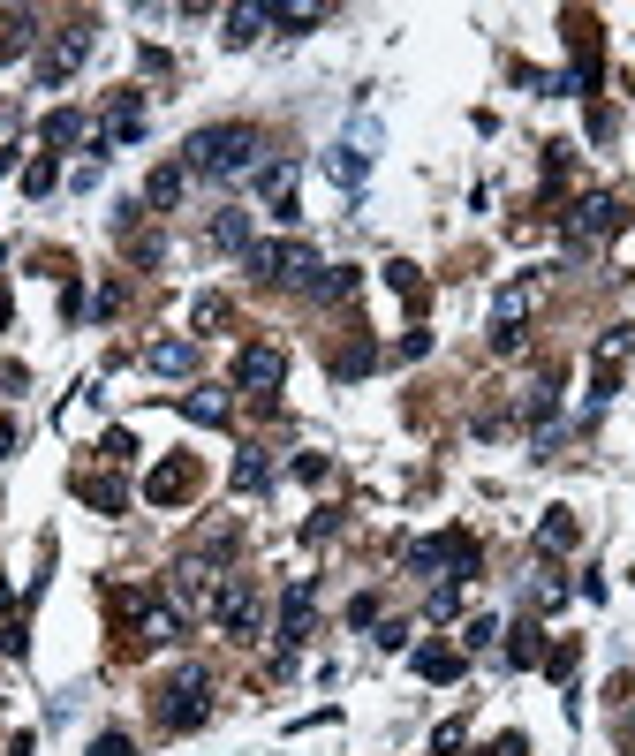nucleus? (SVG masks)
<instances>
[{"label": "nucleus", "mask_w": 635, "mask_h": 756, "mask_svg": "<svg viewBox=\"0 0 635 756\" xmlns=\"http://www.w3.org/2000/svg\"><path fill=\"white\" fill-rule=\"evenodd\" d=\"M409 567H416V575H439V567H454V575H477V537H462V530L424 537V545H409Z\"/></svg>", "instance_id": "20e7f679"}, {"label": "nucleus", "mask_w": 635, "mask_h": 756, "mask_svg": "<svg viewBox=\"0 0 635 756\" xmlns=\"http://www.w3.org/2000/svg\"><path fill=\"white\" fill-rule=\"evenodd\" d=\"M303 636H310V583H295L280 605V643H303Z\"/></svg>", "instance_id": "9d476101"}, {"label": "nucleus", "mask_w": 635, "mask_h": 756, "mask_svg": "<svg viewBox=\"0 0 635 756\" xmlns=\"http://www.w3.org/2000/svg\"><path fill=\"white\" fill-rule=\"evenodd\" d=\"M182 416L189 424H227V401L220 394H182Z\"/></svg>", "instance_id": "a211bd4d"}, {"label": "nucleus", "mask_w": 635, "mask_h": 756, "mask_svg": "<svg viewBox=\"0 0 635 756\" xmlns=\"http://www.w3.org/2000/svg\"><path fill=\"white\" fill-rule=\"evenodd\" d=\"M8 447H16V424H8V416H0V454H8Z\"/></svg>", "instance_id": "c85d7f7f"}, {"label": "nucleus", "mask_w": 635, "mask_h": 756, "mask_svg": "<svg viewBox=\"0 0 635 756\" xmlns=\"http://www.w3.org/2000/svg\"><path fill=\"white\" fill-rule=\"evenodd\" d=\"M416 673H424V681H454V673H462V651H447V643H424V651H416Z\"/></svg>", "instance_id": "ddd939ff"}, {"label": "nucleus", "mask_w": 635, "mask_h": 756, "mask_svg": "<svg viewBox=\"0 0 635 756\" xmlns=\"http://www.w3.org/2000/svg\"><path fill=\"white\" fill-rule=\"evenodd\" d=\"M258 129L250 121H220V129H197V137L182 144V174H205V182H235V174H250L258 167Z\"/></svg>", "instance_id": "f257e3e1"}, {"label": "nucleus", "mask_w": 635, "mask_h": 756, "mask_svg": "<svg viewBox=\"0 0 635 756\" xmlns=\"http://www.w3.org/2000/svg\"><path fill=\"white\" fill-rule=\"evenodd\" d=\"M348 288H356V265H318V280H310L318 303H333V295H348Z\"/></svg>", "instance_id": "2eb2a0df"}, {"label": "nucleus", "mask_w": 635, "mask_h": 756, "mask_svg": "<svg viewBox=\"0 0 635 756\" xmlns=\"http://www.w3.org/2000/svg\"><path fill=\"white\" fill-rule=\"evenodd\" d=\"M8 167H16V152H0V174H8Z\"/></svg>", "instance_id": "c756f323"}, {"label": "nucleus", "mask_w": 635, "mask_h": 756, "mask_svg": "<svg viewBox=\"0 0 635 756\" xmlns=\"http://www.w3.org/2000/svg\"><path fill=\"white\" fill-rule=\"evenodd\" d=\"M386 280H394V295H409V303H424V280H416V265H386Z\"/></svg>", "instance_id": "5701e85b"}, {"label": "nucleus", "mask_w": 635, "mask_h": 756, "mask_svg": "<svg viewBox=\"0 0 635 756\" xmlns=\"http://www.w3.org/2000/svg\"><path fill=\"white\" fill-rule=\"evenodd\" d=\"M250 265H258L265 280H288V288H310V280H318L310 242H265V250H250Z\"/></svg>", "instance_id": "39448f33"}, {"label": "nucleus", "mask_w": 635, "mask_h": 756, "mask_svg": "<svg viewBox=\"0 0 635 756\" xmlns=\"http://www.w3.org/2000/svg\"><path fill=\"white\" fill-rule=\"evenodd\" d=\"M23 189H31V197H46V189H53V159H31V167H23Z\"/></svg>", "instance_id": "393cba45"}, {"label": "nucleus", "mask_w": 635, "mask_h": 756, "mask_svg": "<svg viewBox=\"0 0 635 756\" xmlns=\"http://www.w3.org/2000/svg\"><path fill=\"white\" fill-rule=\"evenodd\" d=\"M212 242H220V250H242V258H250V212H220V220H212Z\"/></svg>", "instance_id": "4468645a"}, {"label": "nucleus", "mask_w": 635, "mask_h": 756, "mask_svg": "<svg viewBox=\"0 0 635 756\" xmlns=\"http://www.w3.org/2000/svg\"><path fill=\"white\" fill-rule=\"evenodd\" d=\"M46 144H84V114H69V106L46 114Z\"/></svg>", "instance_id": "6ab92c4d"}, {"label": "nucleus", "mask_w": 635, "mask_h": 756, "mask_svg": "<svg viewBox=\"0 0 635 756\" xmlns=\"http://www.w3.org/2000/svg\"><path fill=\"white\" fill-rule=\"evenodd\" d=\"M205 719H212V681H205V666H182L159 688V726H167V734H189V726H205Z\"/></svg>", "instance_id": "f03ea898"}, {"label": "nucleus", "mask_w": 635, "mask_h": 756, "mask_svg": "<svg viewBox=\"0 0 635 756\" xmlns=\"http://www.w3.org/2000/svg\"><path fill=\"white\" fill-rule=\"evenodd\" d=\"M182 189H189V174H182V167H159L152 182H144V205L167 212V205H182Z\"/></svg>", "instance_id": "f8f14e48"}, {"label": "nucleus", "mask_w": 635, "mask_h": 756, "mask_svg": "<svg viewBox=\"0 0 635 756\" xmlns=\"http://www.w3.org/2000/svg\"><path fill=\"white\" fill-rule=\"evenodd\" d=\"M235 484H242V492H265V484H273V462H265V454H242V462H235Z\"/></svg>", "instance_id": "aec40b11"}, {"label": "nucleus", "mask_w": 635, "mask_h": 756, "mask_svg": "<svg viewBox=\"0 0 635 756\" xmlns=\"http://www.w3.org/2000/svg\"><path fill=\"white\" fill-rule=\"evenodd\" d=\"M91 46H99V23H61L53 31V46L38 53V91H61L76 69L91 61Z\"/></svg>", "instance_id": "7ed1b4c3"}, {"label": "nucleus", "mask_w": 635, "mask_h": 756, "mask_svg": "<svg viewBox=\"0 0 635 756\" xmlns=\"http://www.w3.org/2000/svg\"><path fill=\"white\" fill-rule=\"evenodd\" d=\"M91 756H129V734H99V741H91Z\"/></svg>", "instance_id": "cd10ccee"}, {"label": "nucleus", "mask_w": 635, "mask_h": 756, "mask_svg": "<svg viewBox=\"0 0 635 756\" xmlns=\"http://www.w3.org/2000/svg\"><path fill=\"white\" fill-rule=\"evenodd\" d=\"M326 174H333L341 189H363V174H371V152H356V144H333V152H326Z\"/></svg>", "instance_id": "1a4fd4ad"}, {"label": "nucleus", "mask_w": 635, "mask_h": 756, "mask_svg": "<svg viewBox=\"0 0 635 756\" xmlns=\"http://www.w3.org/2000/svg\"><path fill=\"white\" fill-rule=\"evenodd\" d=\"M280 378H288V356H280V348H242L235 356V386H250V394H273Z\"/></svg>", "instance_id": "0eeeda50"}, {"label": "nucleus", "mask_w": 635, "mask_h": 756, "mask_svg": "<svg viewBox=\"0 0 635 756\" xmlns=\"http://www.w3.org/2000/svg\"><path fill=\"white\" fill-rule=\"evenodd\" d=\"M265 23H273V8H227V31L220 38H227V46H250Z\"/></svg>", "instance_id": "9b49d317"}, {"label": "nucleus", "mask_w": 635, "mask_h": 756, "mask_svg": "<svg viewBox=\"0 0 635 756\" xmlns=\"http://www.w3.org/2000/svg\"><path fill=\"white\" fill-rule=\"evenodd\" d=\"M144 492H152L159 507H174V499H189V469H182V462H174V469H159V477L144 484Z\"/></svg>", "instance_id": "f3484780"}, {"label": "nucleus", "mask_w": 635, "mask_h": 756, "mask_svg": "<svg viewBox=\"0 0 635 756\" xmlns=\"http://www.w3.org/2000/svg\"><path fill=\"white\" fill-rule=\"evenodd\" d=\"M144 363H152V371H197V348H189V341H159Z\"/></svg>", "instance_id": "dca6fc26"}, {"label": "nucleus", "mask_w": 635, "mask_h": 756, "mask_svg": "<svg viewBox=\"0 0 635 756\" xmlns=\"http://www.w3.org/2000/svg\"><path fill=\"white\" fill-rule=\"evenodd\" d=\"M371 363H378V348H371V341H356L348 356H333V378H363Z\"/></svg>", "instance_id": "4be33fe9"}, {"label": "nucleus", "mask_w": 635, "mask_h": 756, "mask_svg": "<svg viewBox=\"0 0 635 756\" xmlns=\"http://www.w3.org/2000/svg\"><path fill=\"white\" fill-rule=\"evenodd\" d=\"M507 658H515V666H537V628H515V643H507Z\"/></svg>", "instance_id": "a878e982"}, {"label": "nucleus", "mask_w": 635, "mask_h": 756, "mask_svg": "<svg viewBox=\"0 0 635 756\" xmlns=\"http://www.w3.org/2000/svg\"><path fill=\"white\" fill-rule=\"evenodd\" d=\"M537 537H545L552 552H567V545H575V515H567V507H552V515H545V530H537Z\"/></svg>", "instance_id": "412c9836"}, {"label": "nucleus", "mask_w": 635, "mask_h": 756, "mask_svg": "<svg viewBox=\"0 0 635 756\" xmlns=\"http://www.w3.org/2000/svg\"><path fill=\"white\" fill-rule=\"evenodd\" d=\"M613 227H620L613 197H583V205H575V242H583V235H613Z\"/></svg>", "instance_id": "6e6552de"}, {"label": "nucleus", "mask_w": 635, "mask_h": 756, "mask_svg": "<svg viewBox=\"0 0 635 756\" xmlns=\"http://www.w3.org/2000/svg\"><path fill=\"white\" fill-rule=\"evenodd\" d=\"M212 620H220L235 643H250V636H258V590H250V583H227L220 598H212Z\"/></svg>", "instance_id": "423d86ee"}, {"label": "nucleus", "mask_w": 635, "mask_h": 756, "mask_svg": "<svg viewBox=\"0 0 635 756\" xmlns=\"http://www.w3.org/2000/svg\"><path fill=\"white\" fill-rule=\"evenodd\" d=\"M318 16H326V8H273V23H280V31H310Z\"/></svg>", "instance_id": "b1692460"}, {"label": "nucleus", "mask_w": 635, "mask_h": 756, "mask_svg": "<svg viewBox=\"0 0 635 756\" xmlns=\"http://www.w3.org/2000/svg\"><path fill=\"white\" fill-rule=\"evenodd\" d=\"M545 673H552V681H567V673H575V643H560V651L545 658Z\"/></svg>", "instance_id": "bb28decb"}]
</instances>
